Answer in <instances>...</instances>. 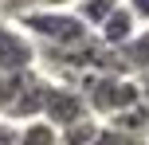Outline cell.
Segmentation results:
<instances>
[{"label":"cell","mask_w":149,"mask_h":145,"mask_svg":"<svg viewBox=\"0 0 149 145\" xmlns=\"http://www.w3.org/2000/svg\"><path fill=\"white\" fill-rule=\"evenodd\" d=\"M0 145H20V126H12V122L0 118Z\"/></svg>","instance_id":"obj_14"},{"label":"cell","mask_w":149,"mask_h":145,"mask_svg":"<svg viewBox=\"0 0 149 145\" xmlns=\"http://www.w3.org/2000/svg\"><path fill=\"white\" fill-rule=\"evenodd\" d=\"M51 78L43 71H20V75H0V118L12 126L36 122L43 114Z\"/></svg>","instance_id":"obj_2"},{"label":"cell","mask_w":149,"mask_h":145,"mask_svg":"<svg viewBox=\"0 0 149 145\" xmlns=\"http://www.w3.org/2000/svg\"><path fill=\"white\" fill-rule=\"evenodd\" d=\"M98 145H149V141H145V137H130V133H118V130H110V126H102Z\"/></svg>","instance_id":"obj_12"},{"label":"cell","mask_w":149,"mask_h":145,"mask_svg":"<svg viewBox=\"0 0 149 145\" xmlns=\"http://www.w3.org/2000/svg\"><path fill=\"white\" fill-rule=\"evenodd\" d=\"M79 94L86 98L90 118L110 122L122 110H130V106L141 102V78L137 75H86L79 83Z\"/></svg>","instance_id":"obj_3"},{"label":"cell","mask_w":149,"mask_h":145,"mask_svg":"<svg viewBox=\"0 0 149 145\" xmlns=\"http://www.w3.org/2000/svg\"><path fill=\"white\" fill-rule=\"evenodd\" d=\"M20 145H59V130L47 126L43 118L24 122V126H20Z\"/></svg>","instance_id":"obj_11"},{"label":"cell","mask_w":149,"mask_h":145,"mask_svg":"<svg viewBox=\"0 0 149 145\" xmlns=\"http://www.w3.org/2000/svg\"><path fill=\"white\" fill-rule=\"evenodd\" d=\"M74 4H82V0H43L39 8H59V12H74Z\"/></svg>","instance_id":"obj_15"},{"label":"cell","mask_w":149,"mask_h":145,"mask_svg":"<svg viewBox=\"0 0 149 145\" xmlns=\"http://www.w3.org/2000/svg\"><path fill=\"white\" fill-rule=\"evenodd\" d=\"M12 24H20L28 31V39L39 51H71V47H82L94 39V31L74 12H59V8H31Z\"/></svg>","instance_id":"obj_1"},{"label":"cell","mask_w":149,"mask_h":145,"mask_svg":"<svg viewBox=\"0 0 149 145\" xmlns=\"http://www.w3.org/2000/svg\"><path fill=\"white\" fill-rule=\"evenodd\" d=\"M102 126H110V130H118V133H130V137H145L149 133V106L137 102V106L122 110L118 118H110V122H102Z\"/></svg>","instance_id":"obj_7"},{"label":"cell","mask_w":149,"mask_h":145,"mask_svg":"<svg viewBox=\"0 0 149 145\" xmlns=\"http://www.w3.org/2000/svg\"><path fill=\"white\" fill-rule=\"evenodd\" d=\"M118 8H122V0H82V4H74V16H79L90 31H98Z\"/></svg>","instance_id":"obj_9"},{"label":"cell","mask_w":149,"mask_h":145,"mask_svg":"<svg viewBox=\"0 0 149 145\" xmlns=\"http://www.w3.org/2000/svg\"><path fill=\"white\" fill-rule=\"evenodd\" d=\"M137 31H141V28H137V24H134V16H130L126 8H118V12H114L110 20H106L102 28L94 31V39H98V43H102V47H110V51H122V47H126L130 39L137 35Z\"/></svg>","instance_id":"obj_6"},{"label":"cell","mask_w":149,"mask_h":145,"mask_svg":"<svg viewBox=\"0 0 149 145\" xmlns=\"http://www.w3.org/2000/svg\"><path fill=\"white\" fill-rule=\"evenodd\" d=\"M39 51L28 39V31L12 20H0V75H20V71H36Z\"/></svg>","instance_id":"obj_4"},{"label":"cell","mask_w":149,"mask_h":145,"mask_svg":"<svg viewBox=\"0 0 149 145\" xmlns=\"http://www.w3.org/2000/svg\"><path fill=\"white\" fill-rule=\"evenodd\" d=\"M98 133H102V122L98 118H82V122L59 130V145H98Z\"/></svg>","instance_id":"obj_10"},{"label":"cell","mask_w":149,"mask_h":145,"mask_svg":"<svg viewBox=\"0 0 149 145\" xmlns=\"http://www.w3.org/2000/svg\"><path fill=\"white\" fill-rule=\"evenodd\" d=\"M118 55H122V63H126L130 75H149V28H141Z\"/></svg>","instance_id":"obj_8"},{"label":"cell","mask_w":149,"mask_h":145,"mask_svg":"<svg viewBox=\"0 0 149 145\" xmlns=\"http://www.w3.org/2000/svg\"><path fill=\"white\" fill-rule=\"evenodd\" d=\"M39 118H43L47 126H55V130H67V126L82 122V118H90V110H86V98H82L74 86L51 83L47 102H43V114H39Z\"/></svg>","instance_id":"obj_5"},{"label":"cell","mask_w":149,"mask_h":145,"mask_svg":"<svg viewBox=\"0 0 149 145\" xmlns=\"http://www.w3.org/2000/svg\"><path fill=\"white\" fill-rule=\"evenodd\" d=\"M145 141H149V133H145Z\"/></svg>","instance_id":"obj_16"},{"label":"cell","mask_w":149,"mask_h":145,"mask_svg":"<svg viewBox=\"0 0 149 145\" xmlns=\"http://www.w3.org/2000/svg\"><path fill=\"white\" fill-rule=\"evenodd\" d=\"M122 8L134 16L137 28H149V0H122Z\"/></svg>","instance_id":"obj_13"}]
</instances>
